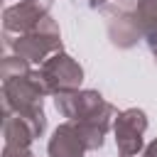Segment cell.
Returning a JSON list of instances; mask_svg holds the SVG:
<instances>
[{
    "label": "cell",
    "mask_w": 157,
    "mask_h": 157,
    "mask_svg": "<svg viewBox=\"0 0 157 157\" xmlns=\"http://www.w3.org/2000/svg\"><path fill=\"white\" fill-rule=\"evenodd\" d=\"M42 81L49 91H74L81 83V66L66 54H56L42 66Z\"/></svg>",
    "instance_id": "obj_2"
},
{
    "label": "cell",
    "mask_w": 157,
    "mask_h": 157,
    "mask_svg": "<svg viewBox=\"0 0 157 157\" xmlns=\"http://www.w3.org/2000/svg\"><path fill=\"white\" fill-rule=\"evenodd\" d=\"M98 2H103V0H91V5H98Z\"/></svg>",
    "instance_id": "obj_6"
},
{
    "label": "cell",
    "mask_w": 157,
    "mask_h": 157,
    "mask_svg": "<svg viewBox=\"0 0 157 157\" xmlns=\"http://www.w3.org/2000/svg\"><path fill=\"white\" fill-rule=\"evenodd\" d=\"M86 150L81 135H78V128L66 123L61 128H56L52 142H49V155L52 157H81Z\"/></svg>",
    "instance_id": "obj_3"
},
{
    "label": "cell",
    "mask_w": 157,
    "mask_h": 157,
    "mask_svg": "<svg viewBox=\"0 0 157 157\" xmlns=\"http://www.w3.org/2000/svg\"><path fill=\"white\" fill-rule=\"evenodd\" d=\"M142 157H157V140H155V142H152V145L147 147V152H145Z\"/></svg>",
    "instance_id": "obj_5"
},
{
    "label": "cell",
    "mask_w": 157,
    "mask_h": 157,
    "mask_svg": "<svg viewBox=\"0 0 157 157\" xmlns=\"http://www.w3.org/2000/svg\"><path fill=\"white\" fill-rule=\"evenodd\" d=\"M47 10H49V0H25L17 7H10L5 12V27L7 29H27Z\"/></svg>",
    "instance_id": "obj_4"
},
{
    "label": "cell",
    "mask_w": 157,
    "mask_h": 157,
    "mask_svg": "<svg viewBox=\"0 0 157 157\" xmlns=\"http://www.w3.org/2000/svg\"><path fill=\"white\" fill-rule=\"evenodd\" d=\"M147 128L145 113L142 110H125L118 118L115 125V140H118V150L123 157H140L142 150V130Z\"/></svg>",
    "instance_id": "obj_1"
}]
</instances>
